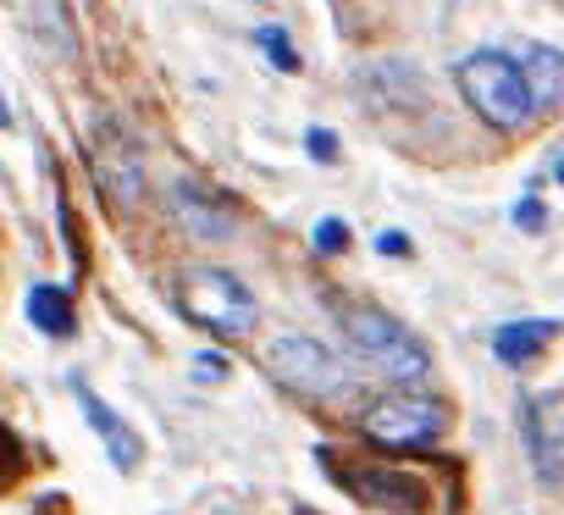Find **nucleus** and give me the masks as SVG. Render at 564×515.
I'll use <instances>...</instances> for the list:
<instances>
[{"label": "nucleus", "mask_w": 564, "mask_h": 515, "mask_svg": "<svg viewBox=\"0 0 564 515\" xmlns=\"http://www.w3.org/2000/svg\"><path fill=\"white\" fill-rule=\"evenodd\" d=\"M514 222L536 233V227H542V205H536V200H525V205H514Z\"/></svg>", "instance_id": "2eb2a0df"}, {"label": "nucleus", "mask_w": 564, "mask_h": 515, "mask_svg": "<svg viewBox=\"0 0 564 515\" xmlns=\"http://www.w3.org/2000/svg\"><path fill=\"white\" fill-rule=\"evenodd\" d=\"M305 144H311V155H316V161H333V155H338V139H333L327 128H311V139H305Z\"/></svg>", "instance_id": "4468645a"}, {"label": "nucleus", "mask_w": 564, "mask_h": 515, "mask_svg": "<svg viewBox=\"0 0 564 515\" xmlns=\"http://www.w3.org/2000/svg\"><path fill=\"white\" fill-rule=\"evenodd\" d=\"M316 249H322V255H344V249H349V227H344L338 216H327V222L316 227Z\"/></svg>", "instance_id": "ddd939ff"}, {"label": "nucleus", "mask_w": 564, "mask_h": 515, "mask_svg": "<svg viewBox=\"0 0 564 515\" xmlns=\"http://www.w3.org/2000/svg\"><path fill=\"white\" fill-rule=\"evenodd\" d=\"M172 194H177V200H172V205H177V222H183L194 238H227V233H232V216H227L210 194H199L194 183H177Z\"/></svg>", "instance_id": "1a4fd4ad"}, {"label": "nucleus", "mask_w": 564, "mask_h": 515, "mask_svg": "<svg viewBox=\"0 0 564 515\" xmlns=\"http://www.w3.org/2000/svg\"><path fill=\"white\" fill-rule=\"evenodd\" d=\"M454 78H459V95L476 106V117L492 122V128H503V133L525 128L531 111H536V100H531V89H525V78H520V67H514V56H503V51L459 56Z\"/></svg>", "instance_id": "f03ea898"}, {"label": "nucleus", "mask_w": 564, "mask_h": 515, "mask_svg": "<svg viewBox=\"0 0 564 515\" xmlns=\"http://www.w3.org/2000/svg\"><path fill=\"white\" fill-rule=\"evenodd\" d=\"M254 45L276 62V73H300V56H294V45H289V34H282L276 23H265V29H254Z\"/></svg>", "instance_id": "f8f14e48"}, {"label": "nucleus", "mask_w": 564, "mask_h": 515, "mask_svg": "<svg viewBox=\"0 0 564 515\" xmlns=\"http://www.w3.org/2000/svg\"><path fill=\"white\" fill-rule=\"evenodd\" d=\"M29 322H34L40 333H51V339H67V333H73V300H67V289L40 283V289L29 294Z\"/></svg>", "instance_id": "9b49d317"}, {"label": "nucleus", "mask_w": 564, "mask_h": 515, "mask_svg": "<svg viewBox=\"0 0 564 515\" xmlns=\"http://www.w3.org/2000/svg\"><path fill=\"white\" fill-rule=\"evenodd\" d=\"M194 372H199V377H227V361H221V355H199Z\"/></svg>", "instance_id": "f3484780"}, {"label": "nucleus", "mask_w": 564, "mask_h": 515, "mask_svg": "<svg viewBox=\"0 0 564 515\" xmlns=\"http://www.w3.org/2000/svg\"><path fill=\"white\" fill-rule=\"evenodd\" d=\"M78 394V405H84V416H89V427L100 432V443H106V454H111V465H122V471H133L139 460H144V449H139V438H133V427L89 388V383H78L73 388Z\"/></svg>", "instance_id": "0eeeda50"}, {"label": "nucleus", "mask_w": 564, "mask_h": 515, "mask_svg": "<svg viewBox=\"0 0 564 515\" xmlns=\"http://www.w3.org/2000/svg\"><path fill=\"white\" fill-rule=\"evenodd\" d=\"M547 339H558V322H503V328L492 333V355H498L503 366H525V361L542 355Z\"/></svg>", "instance_id": "9d476101"}, {"label": "nucleus", "mask_w": 564, "mask_h": 515, "mask_svg": "<svg viewBox=\"0 0 564 515\" xmlns=\"http://www.w3.org/2000/svg\"><path fill=\"white\" fill-rule=\"evenodd\" d=\"M377 249H382V255H410V238H404V233H382Z\"/></svg>", "instance_id": "dca6fc26"}, {"label": "nucleus", "mask_w": 564, "mask_h": 515, "mask_svg": "<svg viewBox=\"0 0 564 515\" xmlns=\"http://www.w3.org/2000/svg\"><path fill=\"white\" fill-rule=\"evenodd\" d=\"M514 67H520V78H525V89H531L536 111H547V106H558V100H564V56H558V51H547V45L525 40V45L514 51Z\"/></svg>", "instance_id": "6e6552de"}, {"label": "nucleus", "mask_w": 564, "mask_h": 515, "mask_svg": "<svg viewBox=\"0 0 564 515\" xmlns=\"http://www.w3.org/2000/svg\"><path fill=\"white\" fill-rule=\"evenodd\" d=\"M525 449H531V465L542 482L564 476V421L542 399H525Z\"/></svg>", "instance_id": "423d86ee"}, {"label": "nucleus", "mask_w": 564, "mask_h": 515, "mask_svg": "<svg viewBox=\"0 0 564 515\" xmlns=\"http://www.w3.org/2000/svg\"><path fill=\"white\" fill-rule=\"evenodd\" d=\"M12 122V111H7V100H0V128H7Z\"/></svg>", "instance_id": "a211bd4d"}, {"label": "nucleus", "mask_w": 564, "mask_h": 515, "mask_svg": "<svg viewBox=\"0 0 564 515\" xmlns=\"http://www.w3.org/2000/svg\"><path fill=\"white\" fill-rule=\"evenodd\" d=\"M265 372L294 394H349L355 388V372L344 366V355H333L327 344L300 339V333H282L265 350Z\"/></svg>", "instance_id": "20e7f679"}, {"label": "nucleus", "mask_w": 564, "mask_h": 515, "mask_svg": "<svg viewBox=\"0 0 564 515\" xmlns=\"http://www.w3.org/2000/svg\"><path fill=\"white\" fill-rule=\"evenodd\" d=\"M177 311L216 339H249L254 322H260L254 294L221 267H188L177 278Z\"/></svg>", "instance_id": "7ed1b4c3"}, {"label": "nucleus", "mask_w": 564, "mask_h": 515, "mask_svg": "<svg viewBox=\"0 0 564 515\" xmlns=\"http://www.w3.org/2000/svg\"><path fill=\"white\" fill-rule=\"evenodd\" d=\"M553 178H558V183H564V161H558V167H553Z\"/></svg>", "instance_id": "6ab92c4d"}, {"label": "nucleus", "mask_w": 564, "mask_h": 515, "mask_svg": "<svg viewBox=\"0 0 564 515\" xmlns=\"http://www.w3.org/2000/svg\"><path fill=\"white\" fill-rule=\"evenodd\" d=\"M366 438L377 449H426L443 438L448 427V410L432 399V394H388L366 410Z\"/></svg>", "instance_id": "39448f33"}, {"label": "nucleus", "mask_w": 564, "mask_h": 515, "mask_svg": "<svg viewBox=\"0 0 564 515\" xmlns=\"http://www.w3.org/2000/svg\"><path fill=\"white\" fill-rule=\"evenodd\" d=\"M338 333H344V344H349L366 366H377V372L393 377V383H421V377H432L426 344H421L399 316H388V311H377V305H338Z\"/></svg>", "instance_id": "f257e3e1"}]
</instances>
